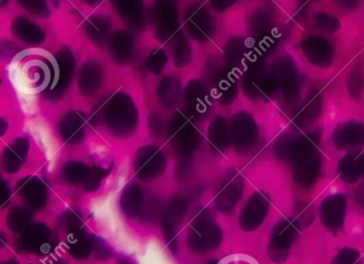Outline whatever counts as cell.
<instances>
[{"label": "cell", "mask_w": 364, "mask_h": 264, "mask_svg": "<svg viewBox=\"0 0 364 264\" xmlns=\"http://www.w3.org/2000/svg\"><path fill=\"white\" fill-rule=\"evenodd\" d=\"M89 118L93 132L121 144L137 137L146 116L142 115L138 97L125 87H119L92 104Z\"/></svg>", "instance_id": "cell-1"}, {"label": "cell", "mask_w": 364, "mask_h": 264, "mask_svg": "<svg viewBox=\"0 0 364 264\" xmlns=\"http://www.w3.org/2000/svg\"><path fill=\"white\" fill-rule=\"evenodd\" d=\"M165 146L176 163H196L205 148L202 125L182 108L168 115Z\"/></svg>", "instance_id": "cell-2"}, {"label": "cell", "mask_w": 364, "mask_h": 264, "mask_svg": "<svg viewBox=\"0 0 364 264\" xmlns=\"http://www.w3.org/2000/svg\"><path fill=\"white\" fill-rule=\"evenodd\" d=\"M80 61L69 46H59L50 53V78L48 89L41 99L50 105L61 103L75 87Z\"/></svg>", "instance_id": "cell-3"}, {"label": "cell", "mask_w": 364, "mask_h": 264, "mask_svg": "<svg viewBox=\"0 0 364 264\" xmlns=\"http://www.w3.org/2000/svg\"><path fill=\"white\" fill-rule=\"evenodd\" d=\"M173 157L165 144L148 142L138 144L132 154L131 168L141 184H153L165 178L170 168L174 167Z\"/></svg>", "instance_id": "cell-4"}, {"label": "cell", "mask_w": 364, "mask_h": 264, "mask_svg": "<svg viewBox=\"0 0 364 264\" xmlns=\"http://www.w3.org/2000/svg\"><path fill=\"white\" fill-rule=\"evenodd\" d=\"M109 65L104 57L97 55H89L80 61L74 87L78 99L85 103L95 104L112 90L108 89Z\"/></svg>", "instance_id": "cell-5"}, {"label": "cell", "mask_w": 364, "mask_h": 264, "mask_svg": "<svg viewBox=\"0 0 364 264\" xmlns=\"http://www.w3.org/2000/svg\"><path fill=\"white\" fill-rule=\"evenodd\" d=\"M91 131L89 112L78 106L65 108L55 120V138L67 150L78 151L86 147Z\"/></svg>", "instance_id": "cell-6"}, {"label": "cell", "mask_w": 364, "mask_h": 264, "mask_svg": "<svg viewBox=\"0 0 364 264\" xmlns=\"http://www.w3.org/2000/svg\"><path fill=\"white\" fill-rule=\"evenodd\" d=\"M223 240V229L214 221L210 210L198 208L193 213L187 233V246L189 249L198 255H203L216 250Z\"/></svg>", "instance_id": "cell-7"}, {"label": "cell", "mask_w": 364, "mask_h": 264, "mask_svg": "<svg viewBox=\"0 0 364 264\" xmlns=\"http://www.w3.org/2000/svg\"><path fill=\"white\" fill-rule=\"evenodd\" d=\"M149 31L159 46H167L183 31L182 9L173 1H156L150 5Z\"/></svg>", "instance_id": "cell-8"}, {"label": "cell", "mask_w": 364, "mask_h": 264, "mask_svg": "<svg viewBox=\"0 0 364 264\" xmlns=\"http://www.w3.org/2000/svg\"><path fill=\"white\" fill-rule=\"evenodd\" d=\"M215 102L212 87L204 76H193L185 82L182 110L200 125L212 118Z\"/></svg>", "instance_id": "cell-9"}, {"label": "cell", "mask_w": 364, "mask_h": 264, "mask_svg": "<svg viewBox=\"0 0 364 264\" xmlns=\"http://www.w3.org/2000/svg\"><path fill=\"white\" fill-rule=\"evenodd\" d=\"M183 31L197 48L206 46L215 38L217 23L213 10L201 3H189L182 9Z\"/></svg>", "instance_id": "cell-10"}, {"label": "cell", "mask_w": 364, "mask_h": 264, "mask_svg": "<svg viewBox=\"0 0 364 264\" xmlns=\"http://www.w3.org/2000/svg\"><path fill=\"white\" fill-rule=\"evenodd\" d=\"M139 35L125 27L117 26L110 36L103 52L110 65L118 69H127L136 65L140 59Z\"/></svg>", "instance_id": "cell-11"}, {"label": "cell", "mask_w": 364, "mask_h": 264, "mask_svg": "<svg viewBox=\"0 0 364 264\" xmlns=\"http://www.w3.org/2000/svg\"><path fill=\"white\" fill-rule=\"evenodd\" d=\"M8 27L10 39L21 48L41 50L50 41V33L46 23L40 22L22 11L10 19Z\"/></svg>", "instance_id": "cell-12"}, {"label": "cell", "mask_w": 364, "mask_h": 264, "mask_svg": "<svg viewBox=\"0 0 364 264\" xmlns=\"http://www.w3.org/2000/svg\"><path fill=\"white\" fill-rule=\"evenodd\" d=\"M33 139L26 134L12 136L1 151V169L8 176H16L29 167L33 157Z\"/></svg>", "instance_id": "cell-13"}, {"label": "cell", "mask_w": 364, "mask_h": 264, "mask_svg": "<svg viewBox=\"0 0 364 264\" xmlns=\"http://www.w3.org/2000/svg\"><path fill=\"white\" fill-rule=\"evenodd\" d=\"M185 82L176 71H169L155 80L153 85V101L155 108L170 115L182 108Z\"/></svg>", "instance_id": "cell-14"}, {"label": "cell", "mask_w": 364, "mask_h": 264, "mask_svg": "<svg viewBox=\"0 0 364 264\" xmlns=\"http://www.w3.org/2000/svg\"><path fill=\"white\" fill-rule=\"evenodd\" d=\"M120 206L127 217L134 219L153 218L163 210V206L149 196L148 191L139 182L131 183L125 187L121 195Z\"/></svg>", "instance_id": "cell-15"}, {"label": "cell", "mask_w": 364, "mask_h": 264, "mask_svg": "<svg viewBox=\"0 0 364 264\" xmlns=\"http://www.w3.org/2000/svg\"><path fill=\"white\" fill-rule=\"evenodd\" d=\"M116 22L112 11H102L97 8L82 21V35L91 46L103 52L110 36L117 28Z\"/></svg>", "instance_id": "cell-16"}, {"label": "cell", "mask_w": 364, "mask_h": 264, "mask_svg": "<svg viewBox=\"0 0 364 264\" xmlns=\"http://www.w3.org/2000/svg\"><path fill=\"white\" fill-rule=\"evenodd\" d=\"M189 199L184 195H174L170 198L168 204L163 206L161 213V230L167 241L170 250L173 253H178V226L182 223L189 208Z\"/></svg>", "instance_id": "cell-17"}, {"label": "cell", "mask_w": 364, "mask_h": 264, "mask_svg": "<svg viewBox=\"0 0 364 264\" xmlns=\"http://www.w3.org/2000/svg\"><path fill=\"white\" fill-rule=\"evenodd\" d=\"M300 225L296 219L285 218L277 223L268 243V257L274 263H284L299 233Z\"/></svg>", "instance_id": "cell-18"}, {"label": "cell", "mask_w": 364, "mask_h": 264, "mask_svg": "<svg viewBox=\"0 0 364 264\" xmlns=\"http://www.w3.org/2000/svg\"><path fill=\"white\" fill-rule=\"evenodd\" d=\"M109 5L120 26L137 35L148 31L150 6L142 1H112Z\"/></svg>", "instance_id": "cell-19"}, {"label": "cell", "mask_w": 364, "mask_h": 264, "mask_svg": "<svg viewBox=\"0 0 364 264\" xmlns=\"http://www.w3.org/2000/svg\"><path fill=\"white\" fill-rule=\"evenodd\" d=\"M16 195L23 201V206L36 212L46 208L50 198L48 183L36 174H25L16 181Z\"/></svg>", "instance_id": "cell-20"}, {"label": "cell", "mask_w": 364, "mask_h": 264, "mask_svg": "<svg viewBox=\"0 0 364 264\" xmlns=\"http://www.w3.org/2000/svg\"><path fill=\"white\" fill-rule=\"evenodd\" d=\"M232 71L233 70L227 65L210 63L206 68V75H204V78L212 87L216 101L223 105L231 104L237 93L236 78H234Z\"/></svg>", "instance_id": "cell-21"}, {"label": "cell", "mask_w": 364, "mask_h": 264, "mask_svg": "<svg viewBox=\"0 0 364 264\" xmlns=\"http://www.w3.org/2000/svg\"><path fill=\"white\" fill-rule=\"evenodd\" d=\"M294 176L301 185H311L318 174V159L315 154L314 140L302 139L299 146L294 148Z\"/></svg>", "instance_id": "cell-22"}, {"label": "cell", "mask_w": 364, "mask_h": 264, "mask_svg": "<svg viewBox=\"0 0 364 264\" xmlns=\"http://www.w3.org/2000/svg\"><path fill=\"white\" fill-rule=\"evenodd\" d=\"M54 231L44 223H33L26 231L18 234V248L22 253L44 255L55 246Z\"/></svg>", "instance_id": "cell-23"}, {"label": "cell", "mask_w": 364, "mask_h": 264, "mask_svg": "<svg viewBox=\"0 0 364 264\" xmlns=\"http://www.w3.org/2000/svg\"><path fill=\"white\" fill-rule=\"evenodd\" d=\"M204 135L205 148L212 155H220L231 146V132L230 123L221 115L213 116L208 121Z\"/></svg>", "instance_id": "cell-24"}, {"label": "cell", "mask_w": 364, "mask_h": 264, "mask_svg": "<svg viewBox=\"0 0 364 264\" xmlns=\"http://www.w3.org/2000/svg\"><path fill=\"white\" fill-rule=\"evenodd\" d=\"M269 212V199L262 191L253 194L242 208L240 215V226L247 232L255 231L265 221Z\"/></svg>", "instance_id": "cell-25"}, {"label": "cell", "mask_w": 364, "mask_h": 264, "mask_svg": "<svg viewBox=\"0 0 364 264\" xmlns=\"http://www.w3.org/2000/svg\"><path fill=\"white\" fill-rule=\"evenodd\" d=\"M244 191V182L240 174H228L217 189L215 204L220 212L230 213L237 206Z\"/></svg>", "instance_id": "cell-26"}, {"label": "cell", "mask_w": 364, "mask_h": 264, "mask_svg": "<svg viewBox=\"0 0 364 264\" xmlns=\"http://www.w3.org/2000/svg\"><path fill=\"white\" fill-rule=\"evenodd\" d=\"M58 176L68 186H84L90 174L92 163L80 155L68 157L58 165Z\"/></svg>", "instance_id": "cell-27"}, {"label": "cell", "mask_w": 364, "mask_h": 264, "mask_svg": "<svg viewBox=\"0 0 364 264\" xmlns=\"http://www.w3.org/2000/svg\"><path fill=\"white\" fill-rule=\"evenodd\" d=\"M346 210L347 199L342 194L325 198L319 208L321 223L330 231H338L344 225Z\"/></svg>", "instance_id": "cell-28"}, {"label": "cell", "mask_w": 364, "mask_h": 264, "mask_svg": "<svg viewBox=\"0 0 364 264\" xmlns=\"http://www.w3.org/2000/svg\"><path fill=\"white\" fill-rule=\"evenodd\" d=\"M230 132L231 144L235 147L236 150L245 152L252 148L257 137V127L252 118L246 112H240L234 117L233 121L230 123Z\"/></svg>", "instance_id": "cell-29"}, {"label": "cell", "mask_w": 364, "mask_h": 264, "mask_svg": "<svg viewBox=\"0 0 364 264\" xmlns=\"http://www.w3.org/2000/svg\"><path fill=\"white\" fill-rule=\"evenodd\" d=\"M197 46L187 38L185 33H181L171 43L166 46L171 58V68L174 71L180 72L188 69L195 60Z\"/></svg>", "instance_id": "cell-30"}, {"label": "cell", "mask_w": 364, "mask_h": 264, "mask_svg": "<svg viewBox=\"0 0 364 264\" xmlns=\"http://www.w3.org/2000/svg\"><path fill=\"white\" fill-rule=\"evenodd\" d=\"M141 65L146 74L157 80L169 72L171 58L167 48L156 43L142 55Z\"/></svg>", "instance_id": "cell-31"}, {"label": "cell", "mask_w": 364, "mask_h": 264, "mask_svg": "<svg viewBox=\"0 0 364 264\" xmlns=\"http://www.w3.org/2000/svg\"><path fill=\"white\" fill-rule=\"evenodd\" d=\"M65 245L72 257L77 260L88 259L95 247V236L82 227L72 228L67 231Z\"/></svg>", "instance_id": "cell-32"}, {"label": "cell", "mask_w": 364, "mask_h": 264, "mask_svg": "<svg viewBox=\"0 0 364 264\" xmlns=\"http://www.w3.org/2000/svg\"><path fill=\"white\" fill-rule=\"evenodd\" d=\"M334 142L338 148H353L364 144V127L361 125H345L336 129Z\"/></svg>", "instance_id": "cell-33"}, {"label": "cell", "mask_w": 364, "mask_h": 264, "mask_svg": "<svg viewBox=\"0 0 364 264\" xmlns=\"http://www.w3.org/2000/svg\"><path fill=\"white\" fill-rule=\"evenodd\" d=\"M168 115L154 108L149 112L144 118V130L149 139L165 144L166 130H167Z\"/></svg>", "instance_id": "cell-34"}, {"label": "cell", "mask_w": 364, "mask_h": 264, "mask_svg": "<svg viewBox=\"0 0 364 264\" xmlns=\"http://www.w3.org/2000/svg\"><path fill=\"white\" fill-rule=\"evenodd\" d=\"M33 221V212L25 206H16L10 208L7 215L8 228L12 232L21 234L31 227Z\"/></svg>", "instance_id": "cell-35"}, {"label": "cell", "mask_w": 364, "mask_h": 264, "mask_svg": "<svg viewBox=\"0 0 364 264\" xmlns=\"http://www.w3.org/2000/svg\"><path fill=\"white\" fill-rule=\"evenodd\" d=\"M364 172V155L353 153L347 155L340 166V174L343 180L355 182Z\"/></svg>", "instance_id": "cell-36"}, {"label": "cell", "mask_w": 364, "mask_h": 264, "mask_svg": "<svg viewBox=\"0 0 364 264\" xmlns=\"http://www.w3.org/2000/svg\"><path fill=\"white\" fill-rule=\"evenodd\" d=\"M16 6L22 10L23 14L40 22L46 23L54 16L53 4L50 5L48 1H18Z\"/></svg>", "instance_id": "cell-37"}, {"label": "cell", "mask_w": 364, "mask_h": 264, "mask_svg": "<svg viewBox=\"0 0 364 264\" xmlns=\"http://www.w3.org/2000/svg\"><path fill=\"white\" fill-rule=\"evenodd\" d=\"M304 50H306V56L311 61H314V63L323 65V63H330L331 50H330V44L325 40L311 38L304 44Z\"/></svg>", "instance_id": "cell-38"}, {"label": "cell", "mask_w": 364, "mask_h": 264, "mask_svg": "<svg viewBox=\"0 0 364 264\" xmlns=\"http://www.w3.org/2000/svg\"><path fill=\"white\" fill-rule=\"evenodd\" d=\"M331 264H363V261L359 250L351 247H344L336 253Z\"/></svg>", "instance_id": "cell-39"}, {"label": "cell", "mask_w": 364, "mask_h": 264, "mask_svg": "<svg viewBox=\"0 0 364 264\" xmlns=\"http://www.w3.org/2000/svg\"><path fill=\"white\" fill-rule=\"evenodd\" d=\"M93 253L97 257L101 260H107L112 257V250L107 243L104 242L102 238L95 236V247H93Z\"/></svg>", "instance_id": "cell-40"}, {"label": "cell", "mask_w": 364, "mask_h": 264, "mask_svg": "<svg viewBox=\"0 0 364 264\" xmlns=\"http://www.w3.org/2000/svg\"><path fill=\"white\" fill-rule=\"evenodd\" d=\"M11 199V191H10L9 185L4 181L1 185V208H5L7 206L8 201Z\"/></svg>", "instance_id": "cell-41"}, {"label": "cell", "mask_w": 364, "mask_h": 264, "mask_svg": "<svg viewBox=\"0 0 364 264\" xmlns=\"http://www.w3.org/2000/svg\"><path fill=\"white\" fill-rule=\"evenodd\" d=\"M42 264H69L63 258H53V259L46 260L44 263Z\"/></svg>", "instance_id": "cell-42"}, {"label": "cell", "mask_w": 364, "mask_h": 264, "mask_svg": "<svg viewBox=\"0 0 364 264\" xmlns=\"http://www.w3.org/2000/svg\"><path fill=\"white\" fill-rule=\"evenodd\" d=\"M3 264H20L16 260H8V261L3 262Z\"/></svg>", "instance_id": "cell-43"}, {"label": "cell", "mask_w": 364, "mask_h": 264, "mask_svg": "<svg viewBox=\"0 0 364 264\" xmlns=\"http://www.w3.org/2000/svg\"><path fill=\"white\" fill-rule=\"evenodd\" d=\"M208 264H217V261H215V260H212V261L208 262Z\"/></svg>", "instance_id": "cell-44"}, {"label": "cell", "mask_w": 364, "mask_h": 264, "mask_svg": "<svg viewBox=\"0 0 364 264\" xmlns=\"http://www.w3.org/2000/svg\"><path fill=\"white\" fill-rule=\"evenodd\" d=\"M362 206H364V195L362 196Z\"/></svg>", "instance_id": "cell-45"}]
</instances>
